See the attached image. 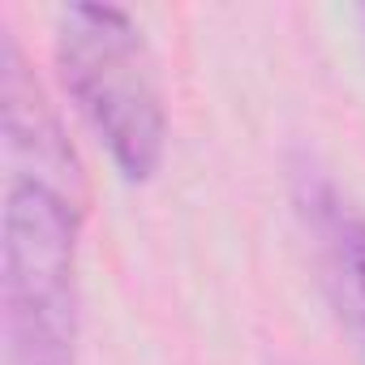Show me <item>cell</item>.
Instances as JSON below:
<instances>
[{
	"mask_svg": "<svg viewBox=\"0 0 365 365\" xmlns=\"http://www.w3.org/2000/svg\"><path fill=\"white\" fill-rule=\"evenodd\" d=\"M82 190L9 176L0 215V318L9 365H78Z\"/></svg>",
	"mask_w": 365,
	"mask_h": 365,
	"instance_id": "cell-1",
	"label": "cell"
},
{
	"mask_svg": "<svg viewBox=\"0 0 365 365\" xmlns=\"http://www.w3.org/2000/svg\"><path fill=\"white\" fill-rule=\"evenodd\" d=\"M56 73L125 180H150L168 146V108L142 26L116 5H69L56 22Z\"/></svg>",
	"mask_w": 365,
	"mask_h": 365,
	"instance_id": "cell-2",
	"label": "cell"
},
{
	"mask_svg": "<svg viewBox=\"0 0 365 365\" xmlns=\"http://www.w3.org/2000/svg\"><path fill=\"white\" fill-rule=\"evenodd\" d=\"M297 211L314 237L327 301L365 361V207H356L335 180L309 163L297 168Z\"/></svg>",
	"mask_w": 365,
	"mask_h": 365,
	"instance_id": "cell-3",
	"label": "cell"
},
{
	"mask_svg": "<svg viewBox=\"0 0 365 365\" xmlns=\"http://www.w3.org/2000/svg\"><path fill=\"white\" fill-rule=\"evenodd\" d=\"M0 125H5L9 176H43L56 185L82 190L69 138L52 116L39 82L31 78L14 35H5V43H0Z\"/></svg>",
	"mask_w": 365,
	"mask_h": 365,
	"instance_id": "cell-4",
	"label": "cell"
},
{
	"mask_svg": "<svg viewBox=\"0 0 365 365\" xmlns=\"http://www.w3.org/2000/svg\"><path fill=\"white\" fill-rule=\"evenodd\" d=\"M356 22H361V35H365V5L356 9Z\"/></svg>",
	"mask_w": 365,
	"mask_h": 365,
	"instance_id": "cell-5",
	"label": "cell"
}]
</instances>
